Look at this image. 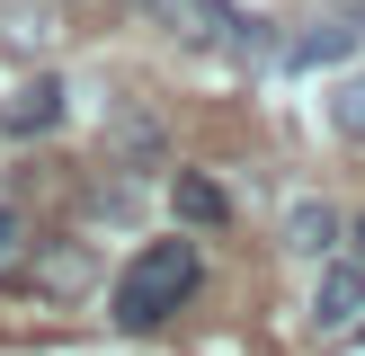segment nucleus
<instances>
[{
  "label": "nucleus",
  "instance_id": "obj_1",
  "mask_svg": "<svg viewBox=\"0 0 365 356\" xmlns=\"http://www.w3.org/2000/svg\"><path fill=\"white\" fill-rule=\"evenodd\" d=\"M187 294H196V241H143L134 258H125V276L107 285V320L143 338V330H160Z\"/></svg>",
  "mask_w": 365,
  "mask_h": 356
},
{
  "label": "nucleus",
  "instance_id": "obj_2",
  "mask_svg": "<svg viewBox=\"0 0 365 356\" xmlns=\"http://www.w3.org/2000/svg\"><path fill=\"white\" fill-rule=\"evenodd\" d=\"M143 18H152V27H170L178 45L232 53V63H267V53H277V36H267V18L232 9V0H143Z\"/></svg>",
  "mask_w": 365,
  "mask_h": 356
},
{
  "label": "nucleus",
  "instance_id": "obj_3",
  "mask_svg": "<svg viewBox=\"0 0 365 356\" xmlns=\"http://www.w3.org/2000/svg\"><path fill=\"white\" fill-rule=\"evenodd\" d=\"M107 169H125V178L170 169V142H160V125L143 107H107Z\"/></svg>",
  "mask_w": 365,
  "mask_h": 356
},
{
  "label": "nucleus",
  "instance_id": "obj_4",
  "mask_svg": "<svg viewBox=\"0 0 365 356\" xmlns=\"http://www.w3.org/2000/svg\"><path fill=\"white\" fill-rule=\"evenodd\" d=\"M356 36H365V27H356L348 9H339V18H312V27H294L277 53H285L294 71H330V63H348V53H356Z\"/></svg>",
  "mask_w": 365,
  "mask_h": 356
},
{
  "label": "nucleus",
  "instance_id": "obj_5",
  "mask_svg": "<svg viewBox=\"0 0 365 356\" xmlns=\"http://www.w3.org/2000/svg\"><path fill=\"white\" fill-rule=\"evenodd\" d=\"M356 312H365V258H330L312 285V320L321 330H356Z\"/></svg>",
  "mask_w": 365,
  "mask_h": 356
},
{
  "label": "nucleus",
  "instance_id": "obj_6",
  "mask_svg": "<svg viewBox=\"0 0 365 356\" xmlns=\"http://www.w3.org/2000/svg\"><path fill=\"white\" fill-rule=\"evenodd\" d=\"M0 125H9V134H53V125H63V80H53V71L18 80L9 98H0Z\"/></svg>",
  "mask_w": 365,
  "mask_h": 356
},
{
  "label": "nucleus",
  "instance_id": "obj_7",
  "mask_svg": "<svg viewBox=\"0 0 365 356\" xmlns=\"http://www.w3.org/2000/svg\"><path fill=\"white\" fill-rule=\"evenodd\" d=\"M170 205H178V223H196V231H223V223H232V196L214 187L205 169H178V178H170Z\"/></svg>",
  "mask_w": 365,
  "mask_h": 356
},
{
  "label": "nucleus",
  "instance_id": "obj_8",
  "mask_svg": "<svg viewBox=\"0 0 365 356\" xmlns=\"http://www.w3.org/2000/svg\"><path fill=\"white\" fill-rule=\"evenodd\" d=\"M339 231H348V223H339L330 205H312V196L285 214V249H294V258H330V249H339Z\"/></svg>",
  "mask_w": 365,
  "mask_h": 356
},
{
  "label": "nucleus",
  "instance_id": "obj_9",
  "mask_svg": "<svg viewBox=\"0 0 365 356\" xmlns=\"http://www.w3.org/2000/svg\"><path fill=\"white\" fill-rule=\"evenodd\" d=\"M134 205H143V187H134V178H98V187H89V214H107V223H134Z\"/></svg>",
  "mask_w": 365,
  "mask_h": 356
},
{
  "label": "nucleus",
  "instance_id": "obj_10",
  "mask_svg": "<svg viewBox=\"0 0 365 356\" xmlns=\"http://www.w3.org/2000/svg\"><path fill=\"white\" fill-rule=\"evenodd\" d=\"M330 116H339V134H348V142H365V71H356V80L330 98Z\"/></svg>",
  "mask_w": 365,
  "mask_h": 356
},
{
  "label": "nucleus",
  "instance_id": "obj_11",
  "mask_svg": "<svg viewBox=\"0 0 365 356\" xmlns=\"http://www.w3.org/2000/svg\"><path fill=\"white\" fill-rule=\"evenodd\" d=\"M18 249H27V214H18V205H9V196H0V267H9V258H18Z\"/></svg>",
  "mask_w": 365,
  "mask_h": 356
},
{
  "label": "nucleus",
  "instance_id": "obj_12",
  "mask_svg": "<svg viewBox=\"0 0 365 356\" xmlns=\"http://www.w3.org/2000/svg\"><path fill=\"white\" fill-rule=\"evenodd\" d=\"M356 249H365V223H356Z\"/></svg>",
  "mask_w": 365,
  "mask_h": 356
}]
</instances>
